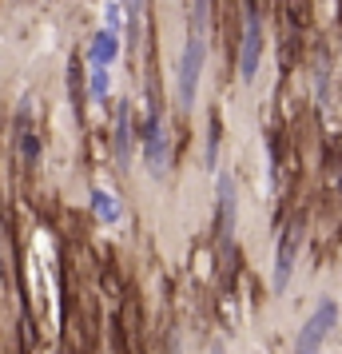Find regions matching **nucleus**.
Wrapping results in <instances>:
<instances>
[{
    "mask_svg": "<svg viewBox=\"0 0 342 354\" xmlns=\"http://www.w3.org/2000/svg\"><path fill=\"white\" fill-rule=\"evenodd\" d=\"M203 56H207V32H187L180 60V104L191 108L199 92V76H203Z\"/></svg>",
    "mask_w": 342,
    "mask_h": 354,
    "instance_id": "f257e3e1",
    "label": "nucleus"
},
{
    "mask_svg": "<svg viewBox=\"0 0 342 354\" xmlns=\"http://www.w3.org/2000/svg\"><path fill=\"white\" fill-rule=\"evenodd\" d=\"M334 322H339V303H334V299H323V303L314 306V315L303 322L298 342H294V354H319L326 335L334 330Z\"/></svg>",
    "mask_w": 342,
    "mask_h": 354,
    "instance_id": "f03ea898",
    "label": "nucleus"
},
{
    "mask_svg": "<svg viewBox=\"0 0 342 354\" xmlns=\"http://www.w3.org/2000/svg\"><path fill=\"white\" fill-rule=\"evenodd\" d=\"M144 163L155 179H167V167H171V140H167V128H163V115L155 112L144 128Z\"/></svg>",
    "mask_w": 342,
    "mask_h": 354,
    "instance_id": "7ed1b4c3",
    "label": "nucleus"
},
{
    "mask_svg": "<svg viewBox=\"0 0 342 354\" xmlns=\"http://www.w3.org/2000/svg\"><path fill=\"white\" fill-rule=\"evenodd\" d=\"M298 243H303V227H298V223H287V231L278 235L275 274H271V287H275V290H287V283H291L294 259H298Z\"/></svg>",
    "mask_w": 342,
    "mask_h": 354,
    "instance_id": "20e7f679",
    "label": "nucleus"
},
{
    "mask_svg": "<svg viewBox=\"0 0 342 354\" xmlns=\"http://www.w3.org/2000/svg\"><path fill=\"white\" fill-rule=\"evenodd\" d=\"M259 60H263V24H259V12L251 8V12H247L243 48H239V76H243V80H255Z\"/></svg>",
    "mask_w": 342,
    "mask_h": 354,
    "instance_id": "39448f33",
    "label": "nucleus"
},
{
    "mask_svg": "<svg viewBox=\"0 0 342 354\" xmlns=\"http://www.w3.org/2000/svg\"><path fill=\"white\" fill-rule=\"evenodd\" d=\"M235 219H239V195H235V179H231V176H219V239H223V247H231Z\"/></svg>",
    "mask_w": 342,
    "mask_h": 354,
    "instance_id": "423d86ee",
    "label": "nucleus"
},
{
    "mask_svg": "<svg viewBox=\"0 0 342 354\" xmlns=\"http://www.w3.org/2000/svg\"><path fill=\"white\" fill-rule=\"evenodd\" d=\"M131 104H120V112H115V160L120 167H131Z\"/></svg>",
    "mask_w": 342,
    "mask_h": 354,
    "instance_id": "0eeeda50",
    "label": "nucleus"
},
{
    "mask_svg": "<svg viewBox=\"0 0 342 354\" xmlns=\"http://www.w3.org/2000/svg\"><path fill=\"white\" fill-rule=\"evenodd\" d=\"M88 56H92V64H96V68H108L115 56H120V32L99 28L96 40H92V48H88Z\"/></svg>",
    "mask_w": 342,
    "mask_h": 354,
    "instance_id": "6e6552de",
    "label": "nucleus"
},
{
    "mask_svg": "<svg viewBox=\"0 0 342 354\" xmlns=\"http://www.w3.org/2000/svg\"><path fill=\"white\" fill-rule=\"evenodd\" d=\"M92 211H96V219H104V223H115L120 219V199H115L112 192H92Z\"/></svg>",
    "mask_w": 342,
    "mask_h": 354,
    "instance_id": "1a4fd4ad",
    "label": "nucleus"
},
{
    "mask_svg": "<svg viewBox=\"0 0 342 354\" xmlns=\"http://www.w3.org/2000/svg\"><path fill=\"white\" fill-rule=\"evenodd\" d=\"M211 0H187V32H207Z\"/></svg>",
    "mask_w": 342,
    "mask_h": 354,
    "instance_id": "9d476101",
    "label": "nucleus"
},
{
    "mask_svg": "<svg viewBox=\"0 0 342 354\" xmlns=\"http://www.w3.org/2000/svg\"><path fill=\"white\" fill-rule=\"evenodd\" d=\"M108 88H112L108 68H92V76H88V92H92V100H108Z\"/></svg>",
    "mask_w": 342,
    "mask_h": 354,
    "instance_id": "9b49d317",
    "label": "nucleus"
},
{
    "mask_svg": "<svg viewBox=\"0 0 342 354\" xmlns=\"http://www.w3.org/2000/svg\"><path fill=\"white\" fill-rule=\"evenodd\" d=\"M215 156H219V115L211 112V128H207V167H215Z\"/></svg>",
    "mask_w": 342,
    "mask_h": 354,
    "instance_id": "f8f14e48",
    "label": "nucleus"
},
{
    "mask_svg": "<svg viewBox=\"0 0 342 354\" xmlns=\"http://www.w3.org/2000/svg\"><path fill=\"white\" fill-rule=\"evenodd\" d=\"M20 151H24V160H36V156H40V144H36V136H24V140H20Z\"/></svg>",
    "mask_w": 342,
    "mask_h": 354,
    "instance_id": "ddd939ff",
    "label": "nucleus"
},
{
    "mask_svg": "<svg viewBox=\"0 0 342 354\" xmlns=\"http://www.w3.org/2000/svg\"><path fill=\"white\" fill-rule=\"evenodd\" d=\"M120 17H124V8L120 4H108V32H120Z\"/></svg>",
    "mask_w": 342,
    "mask_h": 354,
    "instance_id": "4468645a",
    "label": "nucleus"
},
{
    "mask_svg": "<svg viewBox=\"0 0 342 354\" xmlns=\"http://www.w3.org/2000/svg\"><path fill=\"white\" fill-rule=\"evenodd\" d=\"M171 354H183L180 351V338H171Z\"/></svg>",
    "mask_w": 342,
    "mask_h": 354,
    "instance_id": "2eb2a0df",
    "label": "nucleus"
},
{
    "mask_svg": "<svg viewBox=\"0 0 342 354\" xmlns=\"http://www.w3.org/2000/svg\"><path fill=\"white\" fill-rule=\"evenodd\" d=\"M211 354H223V346H215V351H211Z\"/></svg>",
    "mask_w": 342,
    "mask_h": 354,
    "instance_id": "dca6fc26",
    "label": "nucleus"
}]
</instances>
